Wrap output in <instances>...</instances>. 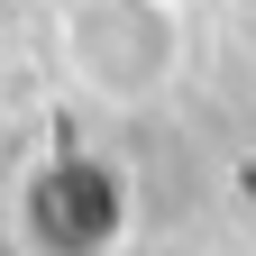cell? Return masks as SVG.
<instances>
[{
  "instance_id": "obj_1",
  "label": "cell",
  "mask_w": 256,
  "mask_h": 256,
  "mask_svg": "<svg viewBox=\"0 0 256 256\" xmlns=\"http://www.w3.org/2000/svg\"><path fill=\"white\" fill-rule=\"evenodd\" d=\"M64 55L92 92H156L174 64V18L146 0H82L64 18Z\"/></svg>"
},
{
  "instance_id": "obj_2",
  "label": "cell",
  "mask_w": 256,
  "mask_h": 256,
  "mask_svg": "<svg viewBox=\"0 0 256 256\" xmlns=\"http://www.w3.org/2000/svg\"><path fill=\"white\" fill-rule=\"evenodd\" d=\"M146 10H165V18H174V10H183V0H146Z\"/></svg>"
}]
</instances>
